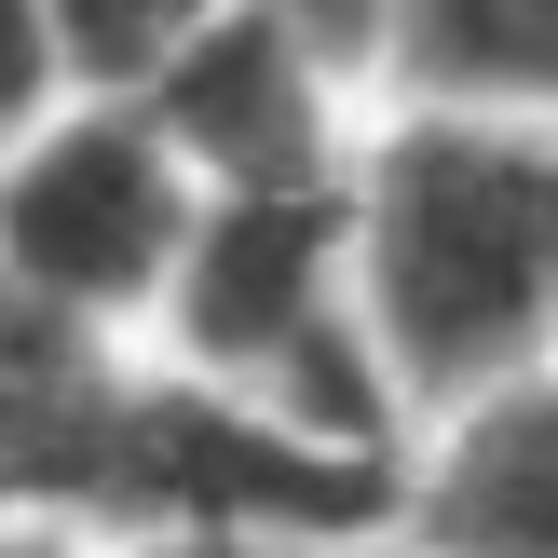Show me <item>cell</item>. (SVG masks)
<instances>
[{
    "label": "cell",
    "instance_id": "6da1fadb",
    "mask_svg": "<svg viewBox=\"0 0 558 558\" xmlns=\"http://www.w3.org/2000/svg\"><path fill=\"white\" fill-rule=\"evenodd\" d=\"M354 272L423 423L558 368V123L381 96L354 163Z\"/></svg>",
    "mask_w": 558,
    "mask_h": 558
},
{
    "label": "cell",
    "instance_id": "7a4b0ae2",
    "mask_svg": "<svg viewBox=\"0 0 558 558\" xmlns=\"http://www.w3.org/2000/svg\"><path fill=\"white\" fill-rule=\"evenodd\" d=\"M205 205V163L150 96H69L0 150V300L69 341H150Z\"/></svg>",
    "mask_w": 558,
    "mask_h": 558
},
{
    "label": "cell",
    "instance_id": "3957f363",
    "mask_svg": "<svg viewBox=\"0 0 558 558\" xmlns=\"http://www.w3.org/2000/svg\"><path fill=\"white\" fill-rule=\"evenodd\" d=\"M150 109L205 163V191H314V178H354L368 163L381 82L327 27H300L287 0H218L205 41L150 82Z\"/></svg>",
    "mask_w": 558,
    "mask_h": 558
},
{
    "label": "cell",
    "instance_id": "277c9868",
    "mask_svg": "<svg viewBox=\"0 0 558 558\" xmlns=\"http://www.w3.org/2000/svg\"><path fill=\"white\" fill-rule=\"evenodd\" d=\"M396 532L409 558H558V368L423 423Z\"/></svg>",
    "mask_w": 558,
    "mask_h": 558
},
{
    "label": "cell",
    "instance_id": "5b68a950",
    "mask_svg": "<svg viewBox=\"0 0 558 558\" xmlns=\"http://www.w3.org/2000/svg\"><path fill=\"white\" fill-rule=\"evenodd\" d=\"M381 96L558 123V0H409L396 54H381Z\"/></svg>",
    "mask_w": 558,
    "mask_h": 558
},
{
    "label": "cell",
    "instance_id": "8992f818",
    "mask_svg": "<svg viewBox=\"0 0 558 558\" xmlns=\"http://www.w3.org/2000/svg\"><path fill=\"white\" fill-rule=\"evenodd\" d=\"M218 0H54V41H69L82 96H150L191 41H205Z\"/></svg>",
    "mask_w": 558,
    "mask_h": 558
},
{
    "label": "cell",
    "instance_id": "52a82bcc",
    "mask_svg": "<svg viewBox=\"0 0 558 558\" xmlns=\"http://www.w3.org/2000/svg\"><path fill=\"white\" fill-rule=\"evenodd\" d=\"M109 558H409L396 518H191V532H123Z\"/></svg>",
    "mask_w": 558,
    "mask_h": 558
},
{
    "label": "cell",
    "instance_id": "ba28073f",
    "mask_svg": "<svg viewBox=\"0 0 558 558\" xmlns=\"http://www.w3.org/2000/svg\"><path fill=\"white\" fill-rule=\"evenodd\" d=\"M82 96V69H69V41H54V0H0V150H14L41 109H69Z\"/></svg>",
    "mask_w": 558,
    "mask_h": 558
},
{
    "label": "cell",
    "instance_id": "9c48e42d",
    "mask_svg": "<svg viewBox=\"0 0 558 558\" xmlns=\"http://www.w3.org/2000/svg\"><path fill=\"white\" fill-rule=\"evenodd\" d=\"M287 14H300V27H327V41H341L354 69L381 82V54H396V14H409V0H287Z\"/></svg>",
    "mask_w": 558,
    "mask_h": 558
},
{
    "label": "cell",
    "instance_id": "30bf717a",
    "mask_svg": "<svg viewBox=\"0 0 558 558\" xmlns=\"http://www.w3.org/2000/svg\"><path fill=\"white\" fill-rule=\"evenodd\" d=\"M0 558H109V532H82V518H41V505H0Z\"/></svg>",
    "mask_w": 558,
    "mask_h": 558
}]
</instances>
